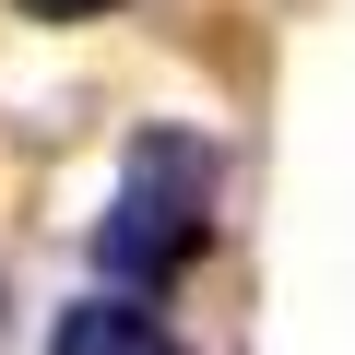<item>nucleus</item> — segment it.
<instances>
[{"mask_svg":"<svg viewBox=\"0 0 355 355\" xmlns=\"http://www.w3.org/2000/svg\"><path fill=\"white\" fill-rule=\"evenodd\" d=\"M214 142L202 130H130V154H119V190H107V225H95V261H107V284L119 296H154V284H178L202 261V237H214Z\"/></svg>","mask_w":355,"mask_h":355,"instance_id":"f257e3e1","label":"nucleus"},{"mask_svg":"<svg viewBox=\"0 0 355 355\" xmlns=\"http://www.w3.org/2000/svg\"><path fill=\"white\" fill-rule=\"evenodd\" d=\"M48 355H190V343H178L142 296H83V308H60Z\"/></svg>","mask_w":355,"mask_h":355,"instance_id":"f03ea898","label":"nucleus"},{"mask_svg":"<svg viewBox=\"0 0 355 355\" xmlns=\"http://www.w3.org/2000/svg\"><path fill=\"white\" fill-rule=\"evenodd\" d=\"M24 12H48V24H83V12H119V0H24Z\"/></svg>","mask_w":355,"mask_h":355,"instance_id":"7ed1b4c3","label":"nucleus"}]
</instances>
